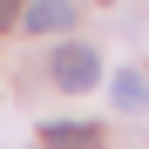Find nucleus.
<instances>
[{
	"label": "nucleus",
	"mask_w": 149,
	"mask_h": 149,
	"mask_svg": "<svg viewBox=\"0 0 149 149\" xmlns=\"http://www.w3.org/2000/svg\"><path fill=\"white\" fill-rule=\"evenodd\" d=\"M54 81L61 88H95V81H102L95 47H61V54H54Z\"/></svg>",
	"instance_id": "f257e3e1"
},
{
	"label": "nucleus",
	"mask_w": 149,
	"mask_h": 149,
	"mask_svg": "<svg viewBox=\"0 0 149 149\" xmlns=\"http://www.w3.org/2000/svg\"><path fill=\"white\" fill-rule=\"evenodd\" d=\"M41 142L47 149H102V129H95V122H47Z\"/></svg>",
	"instance_id": "f03ea898"
},
{
	"label": "nucleus",
	"mask_w": 149,
	"mask_h": 149,
	"mask_svg": "<svg viewBox=\"0 0 149 149\" xmlns=\"http://www.w3.org/2000/svg\"><path fill=\"white\" fill-rule=\"evenodd\" d=\"M20 20H27L34 34H68V20H74V7H68V0H34V7L20 14Z\"/></svg>",
	"instance_id": "7ed1b4c3"
},
{
	"label": "nucleus",
	"mask_w": 149,
	"mask_h": 149,
	"mask_svg": "<svg viewBox=\"0 0 149 149\" xmlns=\"http://www.w3.org/2000/svg\"><path fill=\"white\" fill-rule=\"evenodd\" d=\"M109 95H115V109H129V115H142V109H149V81H142L136 68H122L115 81H109Z\"/></svg>",
	"instance_id": "20e7f679"
},
{
	"label": "nucleus",
	"mask_w": 149,
	"mask_h": 149,
	"mask_svg": "<svg viewBox=\"0 0 149 149\" xmlns=\"http://www.w3.org/2000/svg\"><path fill=\"white\" fill-rule=\"evenodd\" d=\"M20 20V0H0V27H14Z\"/></svg>",
	"instance_id": "39448f33"
},
{
	"label": "nucleus",
	"mask_w": 149,
	"mask_h": 149,
	"mask_svg": "<svg viewBox=\"0 0 149 149\" xmlns=\"http://www.w3.org/2000/svg\"><path fill=\"white\" fill-rule=\"evenodd\" d=\"M109 7H115V0H109Z\"/></svg>",
	"instance_id": "423d86ee"
}]
</instances>
